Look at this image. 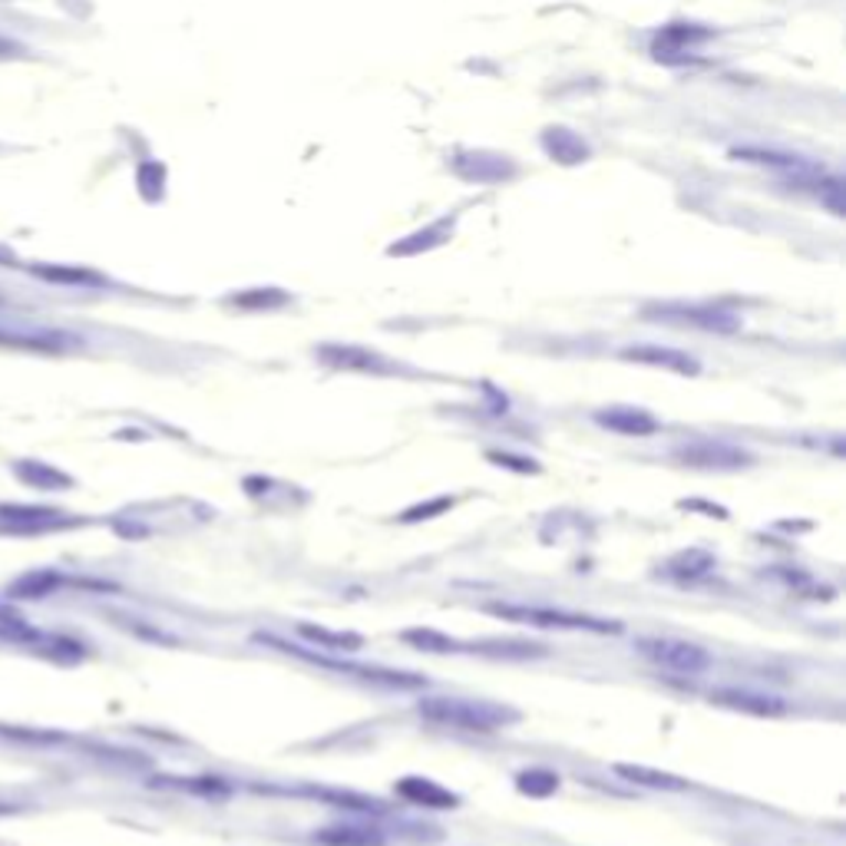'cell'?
Returning <instances> with one entry per match:
<instances>
[{"instance_id": "6da1fadb", "label": "cell", "mask_w": 846, "mask_h": 846, "mask_svg": "<svg viewBox=\"0 0 846 846\" xmlns=\"http://www.w3.org/2000/svg\"><path fill=\"white\" fill-rule=\"evenodd\" d=\"M417 715L430 725L456 728V731H499L519 721V711L496 705V701H469V698H423Z\"/></svg>"}, {"instance_id": "7a4b0ae2", "label": "cell", "mask_w": 846, "mask_h": 846, "mask_svg": "<svg viewBox=\"0 0 846 846\" xmlns=\"http://www.w3.org/2000/svg\"><path fill=\"white\" fill-rule=\"evenodd\" d=\"M483 612L503 618V622H522L532 628H565V632H595V635H618L622 625L582 612H565V609H546V605H516V602H493L483 605Z\"/></svg>"}, {"instance_id": "3957f363", "label": "cell", "mask_w": 846, "mask_h": 846, "mask_svg": "<svg viewBox=\"0 0 846 846\" xmlns=\"http://www.w3.org/2000/svg\"><path fill=\"white\" fill-rule=\"evenodd\" d=\"M258 645H268V648H278L285 655H295L302 662H311L318 668H328V671H341V675H351V678H361V681H371V685H384V688H421L426 685V678L414 675V671H394V668H378V665H355V662H335L328 655H318L311 648H302V645H292L278 635H265L258 632L255 635Z\"/></svg>"}, {"instance_id": "277c9868", "label": "cell", "mask_w": 846, "mask_h": 846, "mask_svg": "<svg viewBox=\"0 0 846 846\" xmlns=\"http://www.w3.org/2000/svg\"><path fill=\"white\" fill-rule=\"evenodd\" d=\"M638 655L648 658L652 665L675 671V675H701L711 668V655L695 645V642H681V638H638L635 642Z\"/></svg>"}, {"instance_id": "5b68a950", "label": "cell", "mask_w": 846, "mask_h": 846, "mask_svg": "<svg viewBox=\"0 0 846 846\" xmlns=\"http://www.w3.org/2000/svg\"><path fill=\"white\" fill-rule=\"evenodd\" d=\"M648 321H668V325H691L698 331H715V335H734L741 331V318L711 305H655L645 308Z\"/></svg>"}, {"instance_id": "8992f818", "label": "cell", "mask_w": 846, "mask_h": 846, "mask_svg": "<svg viewBox=\"0 0 846 846\" xmlns=\"http://www.w3.org/2000/svg\"><path fill=\"white\" fill-rule=\"evenodd\" d=\"M675 459H681L685 466H698V469H741L751 466L754 456L734 443H721V440H695L685 446H675Z\"/></svg>"}, {"instance_id": "52a82bcc", "label": "cell", "mask_w": 846, "mask_h": 846, "mask_svg": "<svg viewBox=\"0 0 846 846\" xmlns=\"http://www.w3.org/2000/svg\"><path fill=\"white\" fill-rule=\"evenodd\" d=\"M76 526V519H70V512L60 509H46V506H20V503H0V529L3 532H17V536H30V532H53V529H66Z\"/></svg>"}, {"instance_id": "ba28073f", "label": "cell", "mask_w": 846, "mask_h": 846, "mask_svg": "<svg viewBox=\"0 0 846 846\" xmlns=\"http://www.w3.org/2000/svg\"><path fill=\"white\" fill-rule=\"evenodd\" d=\"M622 361H632V364H648V368H662V371H671V374H685V378H698L701 374V364L685 355V351H675V348H662V345H632L622 351Z\"/></svg>"}, {"instance_id": "9c48e42d", "label": "cell", "mask_w": 846, "mask_h": 846, "mask_svg": "<svg viewBox=\"0 0 846 846\" xmlns=\"http://www.w3.org/2000/svg\"><path fill=\"white\" fill-rule=\"evenodd\" d=\"M711 701L731 711H744L754 718H781L787 715V701L778 695H761V691H744V688H718L711 691Z\"/></svg>"}, {"instance_id": "30bf717a", "label": "cell", "mask_w": 846, "mask_h": 846, "mask_svg": "<svg viewBox=\"0 0 846 846\" xmlns=\"http://www.w3.org/2000/svg\"><path fill=\"white\" fill-rule=\"evenodd\" d=\"M318 358L331 368H341V371H361V374H391V364L368 351V348H358V345H321L318 348Z\"/></svg>"}, {"instance_id": "8fae6325", "label": "cell", "mask_w": 846, "mask_h": 846, "mask_svg": "<svg viewBox=\"0 0 846 846\" xmlns=\"http://www.w3.org/2000/svg\"><path fill=\"white\" fill-rule=\"evenodd\" d=\"M456 176L466 182H503L516 176V166L509 156H493V152H466L453 159Z\"/></svg>"}, {"instance_id": "7c38bea8", "label": "cell", "mask_w": 846, "mask_h": 846, "mask_svg": "<svg viewBox=\"0 0 846 846\" xmlns=\"http://www.w3.org/2000/svg\"><path fill=\"white\" fill-rule=\"evenodd\" d=\"M76 341L63 331H46V328H0V348H23V351H66Z\"/></svg>"}, {"instance_id": "4fadbf2b", "label": "cell", "mask_w": 846, "mask_h": 846, "mask_svg": "<svg viewBox=\"0 0 846 846\" xmlns=\"http://www.w3.org/2000/svg\"><path fill=\"white\" fill-rule=\"evenodd\" d=\"M398 797H404L414 807H430V811H453L459 807V797L446 787H440L430 778H404L398 781Z\"/></svg>"}, {"instance_id": "5bb4252c", "label": "cell", "mask_w": 846, "mask_h": 846, "mask_svg": "<svg viewBox=\"0 0 846 846\" xmlns=\"http://www.w3.org/2000/svg\"><path fill=\"white\" fill-rule=\"evenodd\" d=\"M595 423L612 433H622V436H652L662 430L658 417L642 408H609V411L595 414Z\"/></svg>"}, {"instance_id": "9a60e30c", "label": "cell", "mask_w": 846, "mask_h": 846, "mask_svg": "<svg viewBox=\"0 0 846 846\" xmlns=\"http://www.w3.org/2000/svg\"><path fill=\"white\" fill-rule=\"evenodd\" d=\"M13 476L30 486V489H46V493H60V489H70L73 486V476L56 469L53 463H43V459H13L10 463Z\"/></svg>"}, {"instance_id": "2e32d148", "label": "cell", "mask_w": 846, "mask_h": 846, "mask_svg": "<svg viewBox=\"0 0 846 846\" xmlns=\"http://www.w3.org/2000/svg\"><path fill=\"white\" fill-rule=\"evenodd\" d=\"M453 225H456V215H443V219H436L433 225H426V229H421V232H414V235H408V239L394 242V245L388 248V255H391V258H408V255L430 252V248L443 245V242L453 235Z\"/></svg>"}, {"instance_id": "e0dca14e", "label": "cell", "mask_w": 846, "mask_h": 846, "mask_svg": "<svg viewBox=\"0 0 846 846\" xmlns=\"http://www.w3.org/2000/svg\"><path fill=\"white\" fill-rule=\"evenodd\" d=\"M542 149H546L556 162H562V166H575V162H585V159L592 156L589 142H585L579 133L565 129V126L546 129V133H542Z\"/></svg>"}, {"instance_id": "ac0fdd59", "label": "cell", "mask_w": 846, "mask_h": 846, "mask_svg": "<svg viewBox=\"0 0 846 846\" xmlns=\"http://www.w3.org/2000/svg\"><path fill=\"white\" fill-rule=\"evenodd\" d=\"M612 771L628 781V784H638V787H648V791H668V794H681L688 791L691 784L678 774H665V771H655V768H645V764H612Z\"/></svg>"}, {"instance_id": "d6986e66", "label": "cell", "mask_w": 846, "mask_h": 846, "mask_svg": "<svg viewBox=\"0 0 846 846\" xmlns=\"http://www.w3.org/2000/svg\"><path fill=\"white\" fill-rule=\"evenodd\" d=\"M708 36H711V30H705V27H698V23H668V27L662 30V36L655 40L652 53H655L658 60H671V53H685V46L701 43V40H708Z\"/></svg>"}, {"instance_id": "ffe728a7", "label": "cell", "mask_w": 846, "mask_h": 846, "mask_svg": "<svg viewBox=\"0 0 846 846\" xmlns=\"http://www.w3.org/2000/svg\"><path fill=\"white\" fill-rule=\"evenodd\" d=\"M315 840L321 846H384V834L378 827L368 824H338V827H325L315 834Z\"/></svg>"}, {"instance_id": "44dd1931", "label": "cell", "mask_w": 846, "mask_h": 846, "mask_svg": "<svg viewBox=\"0 0 846 846\" xmlns=\"http://www.w3.org/2000/svg\"><path fill=\"white\" fill-rule=\"evenodd\" d=\"M60 582H63V575L53 572V569H30V572H23L20 579H13V582L7 585V595H10V599H23V602H30V599H46Z\"/></svg>"}, {"instance_id": "7402d4cb", "label": "cell", "mask_w": 846, "mask_h": 846, "mask_svg": "<svg viewBox=\"0 0 846 846\" xmlns=\"http://www.w3.org/2000/svg\"><path fill=\"white\" fill-rule=\"evenodd\" d=\"M711 569H715V556L708 549H685L665 562V575H671L678 582H695V579L708 575Z\"/></svg>"}, {"instance_id": "603a6c76", "label": "cell", "mask_w": 846, "mask_h": 846, "mask_svg": "<svg viewBox=\"0 0 846 846\" xmlns=\"http://www.w3.org/2000/svg\"><path fill=\"white\" fill-rule=\"evenodd\" d=\"M30 272L43 282L53 285H76V288H93V285H106V278L93 268H80V265H30Z\"/></svg>"}, {"instance_id": "cb8c5ba5", "label": "cell", "mask_w": 846, "mask_h": 846, "mask_svg": "<svg viewBox=\"0 0 846 846\" xmlns=\"http://www.w3.org/2000/svg\"><path fill=\"white\" fill-rule=\"evenodd\" d=\"M298 635L308 638V642H315V645L325 648V652H358V648H364V638H361L358 632H331V628H325V625H308V622H302V625H298Z\"/></svg>"}, {"instance_id": "d4e9b609", "label": "cell", "mask_w": 846, "mask_h": 846, "mask_svg": "<svg viewBox=\"0 0 846 846\" xmlns=\"http://www.w3.org/2000/svg\"><path fill=\"white\" fill-rule=\"evenodd\" d=\"M734 159H744V162H754V166H771V169H784V172H811L814 166L804 159V156H791V152H774V149H754V146H744V149H734L731 152Z\"/></svg>"}, {"instance_id": "484cf974", "label": "cell", "mask_w": 846, "mask_h": 846, "mask_svg": "<svg viewBox=\"0 0 846 846\" xmlns=\"http://www.w3.org/2000/svg\"><path fill=\"white\" fill-rule=\"evenodd\" d=\"M0 638L10 645H23V648H36L43 632L33 628L20 612H13L10 605H0Z\"/></svg>"}, {"instance_id": "4316f807", "label": "cell", "mask_w": 846, "mask_h": 846, "mask_svg": "<svg viewBox=\"0 0 846 846\" xmlns=\"http://www.w3.org/2000/svg\"><path fill=\"white\" fill-rule=\"evenodd\" d=\"M401 638H404L408 645L421 648V652H433V655L463 652V645H459L456 638H450V635H443V632H436V628H408V632H401Z\"/></svg>"}, {"instance_id": "83f0119b", "label": "cell", "mask_w": 846, "mask_h": 846, "mask_svg": "<svg viewBox=\"0 0 846 846\" xmlns=\"http://www.w3.org/2000/svg\"><path fill=\"white\" fill-rule=\"evenodd\" d=\"M229 302L235 308H245V311H268V308L288 305V292H282V288H248V292L232 295Z\"/></svg>"}, {"instance_id": "f1b7e54d", "label": "cell", "mask_w": 846, "mask_h": 846, "mask_svg": "<svg viewBox=\"0 0 846 846\" xmlns=\"http://www.w3.org/2000/svg\"><path fill=\"white\" fill-rule=\"evenodd\" d=\"M305 794L311 797H325L331 804H341L345 811H358V814H381L384 804L374 801V797H361V794H351V791H318V787H308Z\"/></svg>"}, {"instance_id": "f546056e", "label": "cell", "mask_w": 846, "mask_h": 846, "mask_svg": "<svg viewBox=\"0 0 846 846\" xmlns=\"http://www.w3.org/2000/svg\"><path fill=\"white\" fill-rule=\"evenodd\" d=\"M469 652L496 655V658H542L546 655L542 645H529V642H479Z\"/></svg>"}, {"instance_id": "4dcf8cb0", "label": "cell", "mask_w": 846, "mask_h": 846, "mask_svg": "<svg viewBox=\"0 0 846 846\" xmlns=\"http://www.w3.org/2000/svg\"><path fill=\"white\" fill-rule=\"evenodd\" d=\"M516 787H519L522 794H529V797H549V794H556V791H559V774L542 771V768H536V771H522V774L516 778Z\"/></svg>"}, {"instance_id": "1f68e13d", "label": "cell", "mask_w": 846, "mask_h": 846, "mask_svg": "<svg viewBox=\"0 0 846 846\" xmlns=\"http://www.w3.org/2000/svg\"><path fill=\"white\" fill-rule=\"evenodd\" d=\"M446 509H453V496H436V499H430V503H421V506L408 509V512L401 516V522H421V519H433V516H440V512H446Z\"/></svg>"}, {"instance_id": "d6a6232c", "label": "cell", "mask_w": 846, "mask_h": 846, "mask_svg": "<svg viewBox=\"0 0 846 846\" xmlns=\"http://www.w3.org/2000/svg\"><path fill=\"white\" fill-rule=\"evenodd\" d=\"M496 466H509V469H519V473H539L536 459H516L509 453H486Z\"/></svg>"}, {"instance_id": "836d02e7", "label": "cell", "mask_w": 846, "mask_h": 846, "mask_svg": "<svg viewBox=\"0 0 846 846\" xmlns=\"http://www.w3.org/2000/svg\"><path fill=\"white\" fill-rule=\"evenodd\" d=\"M840 179H827L824 186H821V199H827V205H831V212L834 215H844V202H840Z\"/></svg>"}, {"instance_id": "e575fe53", "label": "cell", "mask_w": 846, "mask_h": 846, "mask_svg": "<svg viewBox=\"0 0 846 846\" xmlns=\"http://www.w3.org/2000/svg\"><path fill=\"white\" fill-rule=\"evenodd\" d=\"M17 807L13 804H0V817H7V814H13Z\"/></svg>"}, {"instance_id": "d590c367", "label": "cell", "mask_w": 846, "mask_h": 846, "mask_svg": "<svg viewBox=\"0 0 846 846\" xmlns=\"http://www.w3.org/2000/svg\"><path fill=\"white\" fill-rule=\"evenodd\" d=\"M0 262L7 265V262H10V255H7V252H0Z\"/></svg>"}]
</instances>
